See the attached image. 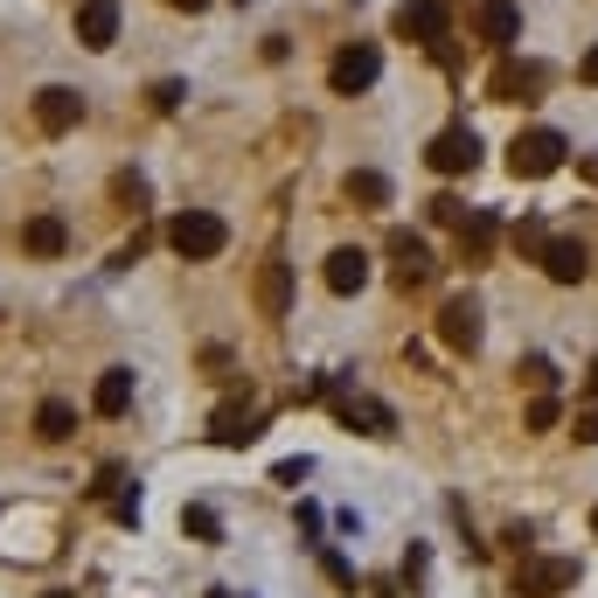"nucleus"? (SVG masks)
Masks as SVG:
<instances>
[{
    "label": "nucleus",
    "instance_id": "ddd939ff",
    "mask_svg": "<svg viewBox=\"0 0 598 598\" xmlns=\"http://www.w3.org/2000/svg\"><path fill=\"white\" fill-rule=\"evenodd\" d=\"M119 0H77V42L84 49H112L119 42Z\"/></svg>",
    "mask_w": 598,
    "mask_h": 598
},
{
    "label": "nucleus",
    "instance_id": "b1692460",
    "mask_svg": "<svg viewBox=\"0 0 598 598\" xmlns=\"http://www.w3.org/2000/svg\"><path fill=\"white\" fill-rule=\"evenodd\" d=\"M112 202L119 210H146V174H133V168L112 174Z\"/></svg>",
    "mask_w": 598,
    "mask_h": 598
},
{
    "label": "nucleus",
    "instance_id": "473e14b6",
    "mask_svg": "<svg viewBox=\"0 0 598 598\" xmlns=\"http://www.w3.org/2000/svg\"><path fill=\"white\" fill-rule=\"evenodd\" d=\"M168 8H181V14H202V8H210V0H168Z\"/></svg>",
    "mask_w": 598,
    "mask_h": 598
},
{
    "label": "nucleus",
    "instance_id": "c756f323",
    "mask_svg": "<svg viewBox=\"0 0 598 598\" xmlns=\"http://www.w3.org/2000/svg\"><path fill=\"white\" fill-rule=\"evenodd\" d=\"M181 105V84H174V77H168V84H153V112H174Z\"/></svg>",
    "mask_w": 598,
    "mask_h": 598
},
{
    "label": "nucleus",
    "instance_id": "a211bd4d",
    "mask_svg": "<svg viewBox=\"0 0 598 598\" xmlns=\"http://www.w3.org/2000/svg\"><path fill=\"white\" fill-rule=\"evenodd\" d=\"M21 251H29V257H63L70 251V223L63 216H29V223H21Z\"/></svg>",
    "mask_w": 598,
    "mask_h": 598
},
{
    "label": "nucleus",
    "instance_id": "f257e3e1",
    "mask_svg": "<svg viewBox=\"0 0 598 598\" xmlns=\"http://www.w3.org/2000/svg\"><path fill=\"white\" fill-rule=\"evenodd\" d=\"M168 244H174V257H189V265H210V257H223V244H230V223L210 216V210H181L168 223Z\"/></svg>",
    "mask_w": 598,
    "mask_h": 598
},
{
    "label": "nucleus",
    "instance_id": "a878e982",
    "mask_svg": "<svg viewBox=\"0 0 598 598\" xmlns=\"http://www.w3.org/2000/svg\"><path fill=\"white\" fill-rule=\"evenodd\" d=\"M515 376H523L529 389H557V369H550V355H529V362H523V369H515Z\"/></svg>",
    "mask_w": 598,
    "mask_h": 598
},
{
    "label": "nucleus",
    "instance_id": "c85d7f7f",
    "mask_svg": "<svg viewBox=\"0 0 598 598\" xmlns=\"http://www.w3.org/2000/svg\"><path fill=\"white\" fill-rule=\"evenodd\" d=\"M578 446H598V404L578 411Z\"/></svg>",
    "mask_w": 598,
    "mask_h": 598
},
{
    "label": "nucleus",
    "instance_id": "c9c22d12",
    "mask_svg": "<svg viewBox=\"0 0 598 598\" xmlns=\"http://www.w3.org/2000/svg\"><path fill=\"white\" fill-rule=\"evenodd\" d=\"M591 536H598V508H591Z\"/></svg>",
    "mask_w": 598,
    "mask_h": 598
},
{
    "label": "nucleus",
    "instance_id": "393cba45",
    "mask_svg": "<svg viewBox=\"0 0 598 598\" xmlns=\"http://www.w3.org/2000/svg\"><path fill=\"white\" fill-rule=\"evenodd\" d=\"M181 529H189L195 543H216V536H223V523H216V508H181Z\"/></svg>",
    "mask_w": 598,
    "mask_h": 598
},
{
    "label": "nucleus",
    "instance_id": "20e7f679",
    "mask_svg": "<svg viewBox=\"0 0 598 598\" xmlns=\"http://www.w3.org/2000/svg\"><path fill=\"white\" fill-rule=\"evenodd\" d=\"M383 77V49L376 42H348L342 57L327 63V84H334V98H362Z\"/></svg>",
    "mask_w": 598,
    "mask_h": 598
},
{
    "label": "nucleus",
    "instance_id": "1a4fd4ad",
    "mask_svg": "<svg viewBox=\"0 0 598 598\" xmlns=\"http://www.w3.org/2000/svg\"><path fill=\"white\" fill-rule=\"evenodd\" d=\"M389 257H397V293H425V285L438 278L432 265V251L411 237V230H389Z\"/></svg>",
    "mask_w": 598,
    "mask_h": 598
},
{
    "label": "nucleus",
    "instance_id": "9b49d317",
    "mask_svg": "<svg viewBox=\"0 0 598 598\" xmlns=\"http://www.w3.org/2000/svg\"><path fill=\"white\" fill-rule=\"evenodd\" d=\"M321 278H327V293H334V300L362 293V285H369V251H362V244H334V251H327V265H321Z\"/></svg>",
    "mask_w": 598,
    "mask_h": 598
},
{
    "label": "nucleus",
    "instance_id": "cd10ccee",
    "mask_svg": "<svg viewBox=\"0 0 598 598\" xmlns=\"http://www.w3.org/2000/svg\"><path fill=\"white\" fill-rule=\"evenodd\" d=\"M459 216H466L459 195H438V202H432V223H438V230H459Z\"/></svg>",
    "mask_w": 598,
    "mask_h": 598
},
{
    "label": "nucleus",
    "instance_id": "39448f33",
    "mask_svg": "<svg viewBox=\"0 0 598 598\" xmlns=\"http://www.w3.org/2000/svg\"><path fill=\"white\" fill-rule=\"evenodd\" d=\"M480 334H487V327H480V300H474V293H453L446 306H438V342H446L453 355H474Z\"/></svg>",
    "mask_w": 598,
    "mask_h": 598
},
{
    "label": "nucleus",
    "instance_id": "4468645a",
    "mask_svg": "<svg viewBox=\"0 0 598 598\" xmlns=\"http://www.w3.org/2000/svg\"><path fill=\"white\" fill-rule=\"evenodd\" d=\"M474 29H480V42H494V49H515V42H523V8H515V0H480Z\"/></svg>",
    "mask_w": 598,
    "mask_h": 598
},
{
    "label": "nucleus",
    "instance_id": "f8f14e48",
    "mask_svg": "<svg viewBox=\"0 0 598 598\" xmlns=\"http://www.w3.org/2000/svg\"><path fill=\"white\" fill-rule=\"evenodd\" d=\"M389 29L404 42H446V0H404V8L389 14Z\"/></svg>",
    "mask_w": 598,
    "mask_h": 598
},
{
    "label": "nucleus",
    "instance_id": "aec40b11",
    "mask_svg": "<svg viewBox=\"0 0 598 598\" xmlns=\"http://www.w3.org/2000/svg\"><path fill=\"white\" fill-rule=\"evenodd\" d=\"M91 411H98V418H125V411H133V369H105V376H98Z\"/></svg>",
    "mask_w": 598,
    "mask_h": 598
},
{
    "label": "nucleus",
    "instance_id": "f3484780",
    "mask_svg": "<svg viewBox=\"0 0 598 598\" xmlns=\"http://www.w3.org/2000/svg\"><path fill=\"white\" fill-rule=\"evenodd\" d=\"M543 272H550L557 285H585L591 278V251L578 237H550V251H543Z\"/></svg>",
    "mask_w": 598,
    "mask_h": 598
},
{
    "label": "nucleus",
    "instance_id": "72a5a7b5",
    "mask_svg": "<svg viewBox=\"0 0 598 598\" xmlns=\"http://www.w3.org/2000/svg\"><path fill=\"white\" fill-rule=\"evenodd\" d=\"M585 397H598V362H591V376H585Z\"/></svg>",
    "mask_w": 598,
    "mask_h": 598
},
{
    "label": "nucleus",
    "instance_id": "412c9836",
    "mask_svg": "<svg viewBox=\"0 0 598 598\" xmlns=\"http://www.w3.org/2000/svg\"><path fill=\"white\" fill-rule=\"evenodd\" d=\"M70 432H77V411H70L63 397H42V404H36V438H49V446H63Z\"/></svg>",
    "mask_w": 598,
    "mask_h": 598
},
{
    "label": "nucleus",
    "instance_id": "f704fd0d",
    "mask_svg": "<svg viewBox=\"0 0 598 598\" xmlns=\"http://www.w3.org/2000/svg\"><path fill=\"white\" fill-rule=\"evenodd\" d=\"M210 598H237V591H210Z\"/></svg>",
    "mask_w": 598,
    "mask_h": 598
},
{
    "label": "nucleus",
    "instance_id": "e433bc0d",
    "mask_svg": "<svg viewBox=\"0 0 598 598\" xmlns=\"http://www.w3.org/2000/svg\"><path fill=\"white\" fill-rule=\"evenodd\" d=\"M42 598H70V591H42Z\"/></svg>",
    "mask_w": 598,
    "mask_h": 598
},
{
    "label": "nucleus",
    "instance_id": "5701e85b",
    "mask_svg": "<svg viewBox=\"0 0 598 598\" xmlns=\"http://www.w3.org/2000/svg\"><path fill=\"white\" fill-rule=\"evenodd\" d=\"M508 244L523 251V257H536V265H543V251H550V230H543V216H523V223L508 230Z\"/></svg>",
    "mask_w": 598,
    "mask_h": 598
},
{
    "label": "nucleus",
    "instance_id": "0eeeda50",
    "mask_svg": "<svg viewBox=\"0 0 598 598\" xmlns=\"http://www.w3.org/2000/svg\"><path fill=\"white\" fill-rule=\"evenodd\" d=\"M425 161H432V174H474V168H480V140H474V125H446V133L425 146Z\"/></svg>",
    "mask_w": 598,
    "mask_h": 598
},
{
    "label": "nucleus",
    "instance_id": "bb28decb",
    "mask_svg": "<svg viewBox=\"0 0 598 598\" xmlns=\"http://www.w3.org/2000/svg\"><path fill=\"white\" fill-rule=\"evenodd\" d=\"M557 425V397L550 389H536V404H529V432H550Z\"/></svg>",
    "mask_w": 598,
    "mask_h": 598
},
{
    "label": "nucleus",
    "instance_id": "4be33fe9",
    "mask_svg": "<svg viewBox=\"0 0 598 598\" xmlns=\"http://www.w3.org/2000/svg\"><path fill=\"white\" fill-rule=\"evenodd\" d=\"M348 202H362V210H383V202H389V181H383L376 168H355V174H348Z\"/></svg>",
    "mask_w": 598,
    "mask_h": 598
},
{
    "label": "nucleus",
    "instance_id": "9d476101",
    "mask_svg": "<svg viewBox=\"0 0 598 598\" xmlns=\"http://www.w3.org/2000/svg\"><path fill=\"white\" fill-rule=\"evenodd\" d=\"M251 300H257V314H265V321H285V314H293V265H285V257H265Z\"/></svg>",
    "mask_w": 598,
    "mask_h": 598
},
{
    "label": "nucleus",
    "instance_id": "423d86ee",
    "mask_svg": "<svg viewBox=\"0 0 598 598\" xmlns=\"http://www.w3.org/2000/svg\"><path fill=\"white\" fill-rule=\"evenodd\" d=\"M570 585H578V564L570 557H536L515 570V598H564Z\"/></svg>",
    "mask_w": 598,
    "mask_h": 598
},
{
    "label": "nucleus",
    "instance_id": "6ab92c4d",
    "mask_svg": "<svg viewBox=\"0 0 598 598\" xmlns=\"http://www.w3.org/2000/svg\"><path fill=\"white\" fill-rule=\"evenodd\" d=\"M257 432H265V418H257V411H244V404H223L216 418H210V438H216V446H251Z\"/></svg>",
    "mask_w": 598,
    "mask_h": 598
},
{
    "label": "nucleus",
    "instance_id": "7c9ffc66",
    "mask_svg": "<svg viewBox=\"0 0 598 598\" xmlns=\"http://www.w3.org/2000/svg\"><path fill=\"white\" fill-rule=\"evenodd\" d=\"M306 474H314V466H306V459H285V466H278V487H300Z\"/></svg>",
    "mask_w": 598,
    "mask_h": 598
},
{
    "label": "nucleus",
    "instance_id": "4c0bfd02",
    "mask_svg": "<svg viewBox=\"0 0 598 598\" xmlns=\"http://www.w3.org/2000/svg\"><path fill=\"white\" fill-rule=\"evenodd\" d=\"M230 8H251V0H230Z\"/></svg>",
    "mask_w": 598,
    "mask_h": 598
},
{
    "label": "nucleus",
    "instance_id": "dca6fc26",
    "mask_svg": "<svg viewBox=\"0 0 598 598\" xmlns=\"http://www.w3.org/2000/svg\"><path fill=\"white\" fill-rule=\"evenodd\" d=\"M327 397H334V411H342V425H369L376 438H389V432H397V418H389V404H376V397H348L342 383H327Z\"/></svg>",
    "mask_w": 598,
    "mask_h": 598
},
{
    "label": "nucleus",
    "instance_id": "6e6552de",
    "mask_svg": "<svg viewBox=\"0 0 598 598\" xmlns=\"http://www.w3.org/2000/svg\"><path fill=\"white\" fill-rule=\"evenodd\" d=\"M36 125H42L49 140L77 133V125H84V98H77L70 84H42V91H36Z\"/></svg>",
    "mask_w": 598,
    "mask_h": 598
},
{
    "label": "nucleus",
    "instance_id": "2f4dec72",
    "mask_svg": "<svg viewBox=\"0 0 598 598\" xmlns=\"http://www.w3.org/2000/svg\"><path fill=\"white\" fill-rule=\"evenodd\" d=\"M578 77H585V84H598V42L585 49V63H578Z\"/></svg>",
    "mask_w": 598,
    "mask_h": 598
},
{
    "label": "nucleus",
    "instance_id": "7ed1b4c3",
    "mask_svg": "<svg viewBox=\"0 0 598 598\" xmlns=\"http://www.w3.org/2000/svg\"><path fill=\"white\" fill-rule=\"evenodd\" d=\"M543 91H550V70L523 63V57H501V63H494V77H487V98H494V105H536Z\"/></svg>",
    "mask_w": 598,
    "mask_h": 598
},
{
    "label": "nucleus",
    "instance_id": "f03ea898",
    "mask_svg": "<svg viewBox=\"0 0 598 598\" xmlns=\"http://www.w3.org/2000/svg\"><path fill=\"white\" fill-rule=\"evenodd\" d=\"M564 133H557V125H529V133H515L508 140V174L515 181H543V174H557L564 168Z\"/></svg>",
    "mask_w": 598,
    "mask_h": 598
},
{
    "label": "nucleus",
    "instance_id": "2eb2a0df",
    "mask_svg": "<svg viewBox=\"0 0 598 598\" xmlns=\"http://www.w3.org/2000/svg\"><path fill=\"white\" fill-rule=\"evenodd\" d=\"M494 237H501V223H494V210H466V216H459V265H466V272H474V265H487Z\"/></svg>",
    "mask_w": 598,
    "mask_h": 598
}]
</instances>
